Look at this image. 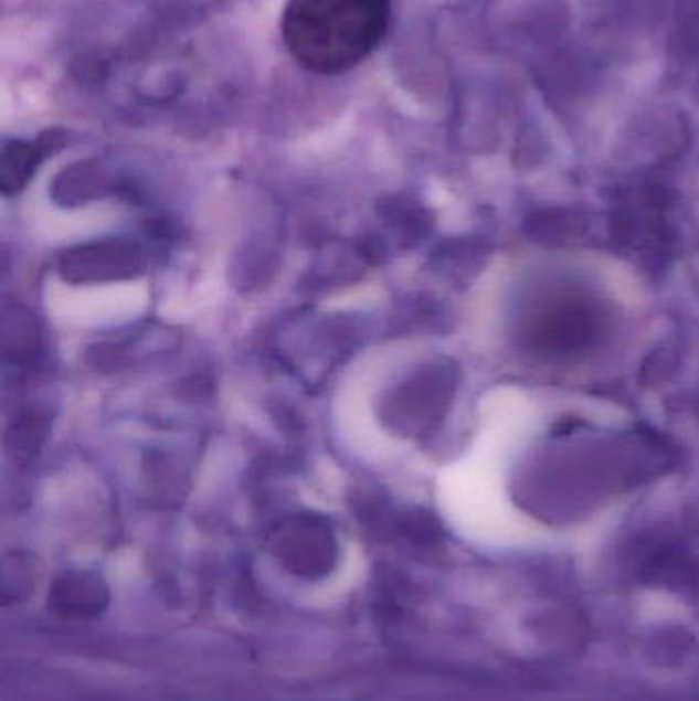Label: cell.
<instances>
[{"instance_id": "3", "label": "cell", "mask_w": 699, "mask_h": 701, "mask_svg": "<svg viewBox=\"0 0 699 701\" xmlns=\"http://www.w3.org/2000/svg\"><path fill=\"white\" fill-rule=\"evenodd\" d=\"M35 158H38L35 148H31L28 144H13L11 148H7L4 162H2L4 185H13V183L17 185L23 179H28L29 172L35 167Z\"/></svg>"}, {"instance_id": "1", "label": "cell", "mask_w": 699, "mask_h": 701, "mask_svg": "<svg viewBox=\"0 0 699 701\" xmlns=\"http://www.w3.org/2000/svg\"><path fill=\"white\" fill-rule=\"evenodd\" d=\"M390 19V0H287L282 38L301 68L335 76L380 47Z\"/></svg>"}, {"instance_id": "2", "label": "cell", "mask_w": 699, "mask_h": 701, "mask_svg": "<svg viewBox=\"0 0 699 701\" xmlns=\"http://www.w3.org/2000/svg\"><path fill=\"white\" fill-rule=\"evenodd\" d=\"M136 265H138V255L131 248V244L117 241V243H100L74 253L66 261L64 272L78 279H107V277L128 275L134 272Z\"/></svg>"}]
</instances>
